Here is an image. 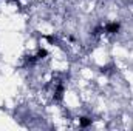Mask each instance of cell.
Listing matches in <instances>:
<instances>
[{"instance_id": "6da1fadb", "label": "cell", "mask_w": 133, "mask_h": 131, "mask_svg": "<svg viewBox=\"0 0 133 131\" xmlns=\"http://www.w3.org/2000/svg\"><path fill=\"white\" fill-rule=\"evenodd\" d=\"M105 30H107V33L113 34V33H116V31L119 30V25H118L116 22H113V23H110V25H107V26H105Z\"/></svg>"}]
</instances>
